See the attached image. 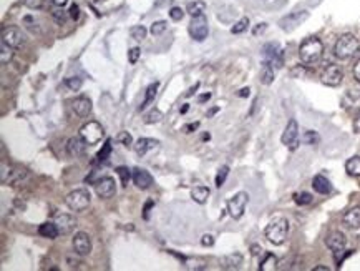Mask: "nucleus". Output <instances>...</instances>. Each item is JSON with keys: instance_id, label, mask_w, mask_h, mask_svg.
I'll return each instance as SVG.
<instances>
[{"instance_id": "1", "label": "nucleus", "mask_w": 360, "mask_h": 271, "mask_svg": "<svg viewBox=\"0 0 360 271\" xmlns=\"http://www.w3.org/2000/svg\"><path fill=\"white\" fill-rule=\"evenodd\" d=\"M324 54V43L317 37H307L299 47V57L304 65H316L321 62Z\"/></svg>"}, {"instance_id": "2", "label": "nucleus", "mask_w": 360, "mask_h": 271, "mask_svg": "<svg viewBox=\"0 0 360 271\" xmlns=\"http://www.w3.org/2000/svg\"><path fill=\"white\" fill-rule=\"evenodd\" d=\"M287 233H289V221L282 216L274 218L272 221H269V224L266 227V231H264L268 241L276 244V246H279V244H282L287 240Z\"/></svg>"}, {"instance_id": "3", "label": "nucleus", "mask_w": 360, "mask_h": 271, "mask_svg": "<svg viewBox=\"0 0 360 271\" xmlns=\"http://www.w3.org/2000/svg\"><path fill=\"white\" fill-rule=\"evenodd\" d=\"M358 47H360L358 40L354 34H344L335 42L334 55L339 60H349V58H352L358 52Z\"/></svg>"}, {"instance_id": "4", "label": "nucleus", "mask_w": 360, "mask_h": 271, "mask_svg": "<svg viewBox=\"0 0 360 271\" xmlns=\"http://www.w3.org/2000/svg\"><path fill=\"white\" fill-rule=\"evenodd\" d=\"M90 201H91L90 191L85 190V188L73 190L65 198L66 207H68L71 211H85L86 208L90 207Z\"/></svg>"}, {"instance_id": "5", "label": "nucleus", "mask_w": 360, "mask_h": 271, "mask_svg": "<svg viewBox=\"0 0 360 271\" xmlns=\"http://www.w3.org/2000/svg\"><path fill=\"white\" fill-rule=\"evenodd\" d=\"M105 130L98 122H88L80 128V137L88 143V145H97L103 138Z\"/></svg>"}, {"instance_id": "6", "label": "nucleus", "mask_w": 360, "mask_h": 271, "mask_svg": "<svg viewBox=\"0 0 360 271\" xmlns=\"http://www.w3.org/2000/svg\"><path fill=\"white\" fill-rule=\"evenodd\" d=\"M189 35L193 40H196V42H203L206 37H208L209 34V27H208V18L203 15H199V17H193V20L189 24Z\"/></svg>"}, {"instance_id": "7", "label": "nucleus", "mask_w": 360, "mask_h": 271, "mask_svg": "<svg viewBox=\"0 0 360 271\" xmlns=\"http://www.w3.org/2000/svg\"><path fill=\"white\" fill-rule=\"evenodd\" d=\"M342 80H344V72L335 63H329L321 74V82L324 85H327V87H339Z\"/></svg>"}, {"instance_id": "8", "label": "nucleus", "mask_w": 360, "mask_h": 271, "mask_svg": "<svg viewBox=\"0 0 360 271\" xmlns=\"http://www.w3.org/2000/svg\"><path fill=\"white\" fill-rule=\"evenodd\" d=\"M248 201H249V195L246 193V191H239V193H236L228 201L229 215L234 218V220H239V218L244 215V210H246V205H248Z\"/></svg>"}, {"instance_id": "9", "label": "nucleus", "mask_w": 360, "mask_h": 271, "mask_svg": "<svg viewBox=\"0 0 360 271\" xmlns=\"http://www.w3.org/2000/svg\"><path fill=\"white\" fill-rule=\"evenodd\" d=\"M281 142H282V145H285V147L291 150H296L299 147V125L294 118H291L287 125H285Z\"/></svg>"}, {"instance_id": "10", "label": "nucleus", "mask_w": 360, "mask_h": 271, "mask_svg": "<svg viewBox=\"0 0 360 271\" xmlns=\"http://www.w3.org/2000/svg\"><path fill=\"white\" fill-rule=\"evenodd\" d=\"M262 54L266 57V62L271 63L274 69H281L284 65V58H282V50L279 47L277 43L271 42V43H266L264 49H262Z\"/></svg>"}, {"instance_id": "11", "label": "nucleus", "mask_w": 360, "mask_h": 271, "mask_svg": "<svg viewBox=\"0 0 360 271\" xmlns=\"http://www.w3.org/2000/svg\"><path fill=\"white\" fill-rule=\"evenodd\" d=\"M325 244H327V248L332 251L334 255H339V253H344L345 246H347V236H345L342 231H330L325 238Z\"/></svg>"}, {"instance_id": "12", "label": "nucleus", "mask_w": 360, "mask_h": 271, "mask_svg": "<svg viewBox=\"0 0 360 271\" xmlns=\"http://www.w3.org/2000/svg\"><path fill=\"white\" fill-rule=\"evenodd\" d=\"M307 18H309V12H307V10H297V12H292V14L285 15L284 18H281L279 25H281L282 30L289 32V30H292V29L299 27V25L307 20Z\"/></svg>"}, {"instance_id": "13", "label": "nucleus", "mask_w": 360, "mask_h": 271, "mask_svg": "<svg viewBox=\"0 0 360 271\" xmlns=\"http://www.w3.org/2000/svg\"><path fill=\"white\" fill-rule=\"evenodd\" d=\"M2 42L9 43L12 49H18V47H22L23 45L25 35L18 27H7L2 32Z\"/></svg>"}, {"instance_id": "14", "label": "nucleus", "mask_w": 360, "mask_h": 271, "mask_svg": "<svg viewBox=\"0 0 360 271\" xmlns=\"http://www.w3.org/2000/svg\"><path fill=\"white\" fill-rule=\"evenodd\" d=\"M73 250H75V253L80 256H86L91 253V240L88 233L78 231V233L73 236Z\"/></svg>"}, {"instance_id": "15", "label": "nucleus", "mask_w": 360, "mask_h": 271, "mask_svg": "<svg viewBox=\"0 0 360 271\" xmlns=\"http://www.w3.org/2000/svg\"><path fill=\"white\" fill-rule=\"evenodd\" d=\"M95 191L100 198H105L106 200V198H111L116 193V183L111 176H105L95 183Z\"/></svg>"}, {"instance_id": "16", "label": "nucleus", "mask_w": 360, "mask_h": 271, "mask_svg": "<svg viewBox=\"0 0 360 271\" xmlns=\"http://www.w3.org/2000/svg\"><path fill=\"white\" fill-rule=\"evenodd\" d=\"M53 223L57 224V228L60 231V235H68L70 231H73V228L77 227V220L73 218L71 215H66V213H60L55 216Z\"/></svg>"}, {"instance_id": "17", "label": "nucleus", "mask_w": 360, "mask_h": 271, "mask_svg": "<svg viewBox=\"0 0 360 271\" xmlns=\"http://www.w3.org/2000/svg\"><path fill=\"white\" fill-rule=\"evenodd\" d=\"M133 183H135L139 190H148L153 185V176L150 171H146L145 168H135L133 170Z\"/></svg>"}, {"instance_id": "18", "label": "nucleus", "mask_w": 360, "mask_h": 271, "mask_svg": "<svg viewBox=\"0 0 360 271\" xmlns=\"http://www.w3.org/2000/svg\"><path fill=\"white\" fill-rule=\"evenodd\" d=\"M71 108L78 117H88L91 114V100L88 97H77L71 102Z\"/></svg>"}, {"instance_id": "19", "label": "nucleus", "mask_w": 360, "mask_h": 271, "mask_svg": "<svg viewBox=\"0 0 360 271\" xmlns=\"http://www.w3.org/2000/svg\"><path fill=\"white\" fill-rule=\"evenodd\" d=\"M86 143L82 137H73L68 140V143H66V150H68V153L71 156H82L85 155V151H86Z\"/></svg>"}, {"instance_id": "20", "label": "nucleus", "mask_w": 360, "mask_h": 271, "mask_svg": "<svg viewBox=\"0 0 360 271\" xmlns=\"http://www.w3.org/2000/svg\"><path fill=\"white\" fill-rule=\"evenodd\" d=\"M135 147V151L138 156H145L148 151L151 150H158L159 147V142L158 140H153V138H139V140L133 145Z\"/></svg>"}, {"instance_id": "21", "label": "nucleus", "mask_w": 360, "mask_h": 271, "mask_svg": "<svg viewBox=\"0 0 360 271\" xmlns=\"http://www.w3.org/2000/svg\"><path fill=\"white\" fill-rule=\"evenodd\" d=\"M312 188L321 195H329L332 191V185L324 175H316L314 180H312Z\"/></svg>"}, {"instance_id": "22", "label": "nucleus", "mask_w": 360, "mask_h": 271, "mask_svg": "<svg viewBox=\"0 0 360 271\" xmlns=\"http://www.w3.org/2000/svg\"><path fill=\"white\" fill-rule=\"evenodd\" d=\"M344 224L347 228H352V230H358L360 228V208H352L349 210L347 213L344 215Z\"/></svg>"}, {"instance_id": "23", "label": "nucleus", "mask_w": 360, "mask_h": 271, "mask_svg": "<svg viewBox=\"0 0 360 271\" xmlns=\"http://www.w3.org/2000/svg\"><path fill=\"white\" fill-rule=\"evenodd\" d=\"M27 178V170L25 168H20V167H13L9 170V175H7L5 182L4 183H9V185H18L22 183Z\"/></svg>"}, {"instance_id": "24", "label": "nucleus", "mask_w": 360, "mask_h": 271, "mask_svg": "<svg viewBox=\"0 0 360 271\" xmlns=\"http://www.w3.org/2000/svg\"><path fill=\"white\" fill-rule=\"evenodd\" d=\"M38 235L43 236V238H49V240H55V238L60 235V231L57 228V224L53 221H49V223H43L40 224L38 228Z\"/></svg>"}, {"instance_id": "25", "label": "nucleus", "mask_w": 360, "mask_h": 271, "mask_svg": "<svg viewBox=\"0 0 360 271\" xmlns=\"http://www.w3.org/2000/svg\"><path fill=\"white\" fill-rule=\"evenodd\" d=\"M243 264V256L239 253H232L229 256H224L221 260V266L226 269H237Z\"/></svg>"}, {"instance_id": "26", "label": "nucleus", "mask_w": 360, "mask_h": 271, "mask_svg": "<svg viewBox=\"0 0 360 271\" xmlns=\"http://www.w3.org/2000/svg\"><path fill=\"white\" fill-rule=\"evenodd\" d=\"M158 87H159V83L155 82V83H151L148 88H146V94H145V100L143 103L139 105V110H145V108H148L150 105L155 102V98H156V94H158Z\"/></svg>"}, {"instance_id": "27", "label": "nucleus", "mask_w": 360, "mask_h": 271, "mask_svg": "<svg viewBox=\"0 0 360 271\" xmlns=\"http://www.w3.org/2000/svg\"><path fill=\"white\" fill-rule=\"evenodd\" d=\"M191 198L198 205H204L209 198V188L208 187H195L191 190Z\"/></svg>"}, {"instance_id": "28", "label": "nucleus", "mask_w": 360, "mask_h": 271, "mask_svg": "<svg viewBox=\"0 0 360 271\" xmlns=\"http://www.w3.org/2000/svg\"><path fill=\"white\" fill-rule=\"evenodd\" d=\"M186 12H188L191 17H199L206 12V4L203 2V0H195V2H189L188 7H186Z\"/></svg>"}, {"instance_id": "29", "label": "nucleus", "mask_w": 360, "mask_h": 271, "mask_svg": "<svg viewBox=\"0 0 360 271\" xmlns=\"http://www.w3.org/2000/svg\"><path fill=\"white\" fill-rule=\"evenodd\" d=\"M345 171L350 176H360V156H352L345 162Z\"/></svg>"}, {"instance_id": "30", "label": "nucleus", "mask_w": 360, "mask_h": 271, "mask_svg": "<svg viewBox=\"0 0 360 271\" xmlns=\"http://www.w3.org/2000/svg\"><path fill=\"white\" fill-rule=\"evenodd\" d=\"M277 258L272 255V253H268L264 256V260L261 261V264H259V269L261 271H274L277 269Z\"/></svg>"}, {"instance_id": "31", "label": "nucleus", "mask_w": 360, "mask_h": 271, "mask_svg": "<svg viewBox=\"0 0 360 271\" xmlns=\"http://www.w3.org/2000/svg\"><path fill=\"white\" fill-rule=\"evenodd\" d=\"M261 82L264 85H271L274 82V67L271 63L264 62L262 63V72H261Z\"/></svg>"}, {"instance_id": "32", "label": "nucleus", "mask_w": 360, "mask_h": 271, "mask_svg": "<svg viewBox=\"0 0 360 271\" xmlns=\"http://www.w3.org/2000/svg\"><path fill=\"white\" fill-rule=\"evenodd\" d=\"M12 58H13V49L9 43L2 42L0 43V62H2V65H7Z\"/></svg>"}, {"instance_id": "33", "label": "nucleus", "mask_w": 360, "mask_h": 271, "mask_svg": "<svg viewBox=\"0 0 360 271\" xmlns=\"http://www.w3.org/2000/svg\"><path fill=\"white\" fill-rule=\"evenodd\" d=\"M146 34H148V30H146L143 25H135V27H131V30H130L131 38H135V40H138V42L145 40Z\"/></svg>"}, {"instance_id": "34", "label": "nucleus", "mask_w": 360, "mask_h": 271, "mask_svg": "<svg viewBox=\"0 0 360 271\" xmlns=\"http://www.w3.org/2000/svg\"><path fill=\"white\" fill-rule=\"evenodd\" d=\"M116 175L119 176V180H122V185H123V187H128L130 180L133 178L131 170H128L126 167H118V168H116Z\"/></svg>"}, {"instance_id": "35", "label": "nucleus", "mask_w": 360, "mask_h": 271, "mask_svg": "<svg viewBox=\"0 0 360 271\" xmlns=\"http://www.w3.org/2000/svg\"><path fill=\"white\" fill-rule=\"evenodd\" d=\"M161 120H163V114H161V111H159L158 108L150 110L148 114H146V117H145V123H148V125H151V123H159Z\"/></svg>"}, {"instance_id": "36", "label": "nucleus", "mask_w": 360, "mask_h": 271, "mask_svg": "<svg viewBox=\"0 0 360 271\" xmlns=\"http://www.w3.org/2000/svg\"><path fill=\"white\" fill-rule=\"evenodd\" d=\"M65 85H66V88L71 90V92H78L80 88H82V85H83V80L80 77H68L65 80Z\"/></svg>"}, {"instance_id": "37", "label": "nucleus", "mask_w": 360, "mask_h": 271, "mask_svg": "<svg viewBox=\"0 0 360 271\" xmlns=\"http://www.w3.org/2000/svg\"><path fill=\"white\" fill-rule=\"evenodd\" d=\"M110 155H111V140H106L105 145L102 147V150L98 151L97 158H98L100 162H105V160H108Z\"/></svg>"}, {"instance_id": "38", "label": "nucleus", "mask_w": 360, "mask_h": 271, "mask_svg": "<svg viewBox=\"0 0 360 271\" xmlns=\"http://www.w3.org/2000/svg\"><path fill=\"white\" fill-rule=\"evenodd\" d=\"M248 27H249V18L248 17H243L241 20L234 24V27L231 29V32H232V34H243L244 30H248Z\"/></svg>"}, {"instance_id": "39", "label": "nucleus", "mask_w": 360, "mask_h": 271, "mask_svg": "<svg viewBox=\"0 0 360 271\" xmlns=\"http://www.w3.org/2000/svg\"><path fill=\"white\" fill-rule=\"evenodd\" d=\"M228 175H229V167H221L219 168V171H218V175H216V187L218 188H221L223 185H224V182H226V178H228Z\"/></svg>"}, {"instance_id": "40", "label": "nucleus", "mask_w": 360, "mask_h": 271, "mask_svg": "<svg viewBox=\"0 0 360 271\" xmlns=\"http://www.w3.org/2000/svg\"><path fill=\"white\" fill-rule=\"evenodd\" d=\"M319 140H321V138H319L317 131H314V130H307V131L304 133V138H302V142H304L305 145H317Z\"/></svg>"}, {"instance_id": "41", "label": "nucleus", "mask_w": 360, "mask_h": 271, "mask_svg": "<svg viewBox=\"0 0 360 271\" xmlns=\"http://www.w3.org/2000/svg\"><path fill=\"white\" fill-rule=\"evenodd\" d=\"M116 140L123 145V147L126 148H131L133 147V137L128 133V131H119L118 137H116Z\"/></svg>"}, {"instance_id": "42", "label": "nucleus", "mask_w": 360, "mask_h": 271, "mask_svg": "<svg viewBox=\"0 0 360 271\" xmlns=\"http://www.w3.org/2000/svg\"><path fill=\"white\" fill-rule=\"evenodd\" d=\"M294 201H296L297 205H301V207H304V205L312 203V195L307 193V191H302V193H296V195H294Z\"/></svg>"}, {"instance_id": "43", "label": "nucleus", "mask_w": 360, "mask_h": 271, "mask_svg": "<svg viewBox=\"0 0 360 271\" xmlns=\"http://www.w3.org/2000/svg\"><path fill=\"white\" fill-rule=\"evenodd\" d=\"M166 27H168V22H164V20H158V22H155L151 25V29H150V32L153 35H161L163 32L166 30Z\"/></svg>"}, {"instance_id": "44", "label": "nucleus", "mask_w": 360, "mask_h": 271, "mask_svg": "<svg viewBox=\"0 0 360 271\" xmlns=\"http://www.w3.org/2000/svg\"><path fill=\"white\" fill-rule=\"evenodd\" d=\"M52 17L55 18V22H57V24H60V25L65 24V22H66V18H68V15H66V12H65L62 7H58V9L53 10V12H52Z\"/></svg>"}, {"instance_id": "45", "label": "nucleus", "mask_w": 360, "mask_h": 271, "mask_svg": "<svg viewBox=\"0 0 360 271\" xmlns=\"http://www.w3.org/2000/svg\"><path fill=\"white\" fill-rule=\"evenodd\" d=\"M307 75V69H305V65H297V67L291 69V77L292 78H304Z\"/></svg>"}, {"instance_id": "46", "label": "nucleus", "mask_w": 360, "mask_h": 271, "mask_svg": "<svg viewBox=\"0 0 360 271\" xmlns=\"http://www.w3.org/2000/svg\"><path fill=\"white\" fill-rule=\"evenodd\" d=\"M170 17H171V20H175V22H179V20H183V17H184V10L181 7H173L170 10Z\"/></svg>"}, {"instance_id": "47", "label": "nucleus", "mask_w": 360, "mask_h": 271, "mask_svg": "<svg viewBox=\"0 0 360 271\" xmlns=\"http://www.w3.org/2000/svg\"><path fill=\"white\" fill-rule=\"evenodd\" d=\"M139 55H141V50H139L138 47H133V49L128 52V60H130V63H131V65H135V63L138 62Z\"/></svg>"}, {"instance_id": "48", "label": "nucleus", "mask_w": 360, "mask_h": 271, "mask_svg": "<svg viewBox=\"0 0 360 271\" xmlns=\"http://www.w3.org/2000/svg\"><path fill=\"white\" fill-rule=\"evenodd\" d=\"M25 5L29 9H40L43 5V0H25Z\"/></svg>"}, {"instance_id": "49", "label": "nucleus", "mask_w": 360, "mask_h": 271, "mask_svg": "<svg viewBox=\"0 0 360 271\" xmlns=\"http://www.w3.org/2000/svg\"><path fill=\"white\" fill-rule=\"evenodd\" d=\"M201 244L203 246H212V244H214V238H212V235H203Z\"/></svg>"}, {"instance_id": "50", "label": "nucleus", "mask_w": 360, "mask_h": 271, "mask_svg": "<svg viewBox=\"0 0 360 271\" xmlns=\"http://www.w3.org/2000/svg\"><path fill=\"white\" fill-rule=\"evenodd\" d=\"M199 128V122H195V123H188L183 127V131L184 133H191V131H196Z\"/></svg>"}, {"instance_id": "51", "label": "nucleus", "mask_w": 360, "mask_h": 271, "mask_svg": "<svg viewBox=\"0 0 360 271\" xmlns=\"http://www.w3.org/2000/svg\"><path fill=\"white\" fill-rule=\"evenodd\" d=\"M68 14H70V17L73 18V20H77V18L80 17V7H78L77 4H73V5H71Z\"/></svg>"}, {"instance_id": "52", "label": "nucleus", "mask_w": 360, "mask_h": 271, "mask_svg": "<svg viewBox=\"0 0 360 271\" xmlns=\"http://www.w3.org/2000/svg\"><path fill=\"white\" fill-rule=\"evenodd\" d=\"M352 72H354V78H355V80H357V82H360V58L355 62L354 70H352Z\"/></svg>"}, {"instance_id": "53", "label": "nucleus", "mask_w": 360, "mask_h": 271, "mask_svg": "<svg viewBox=\"0 0 360 271\" xmlns=\"http://www.w3.org/2000/svg\"><path fill=\"white\" fill-rule=\"evenodd\" d=\"M354 131L355 133H360V110L357 111V115L354 118Z\"/></svg>"}, {"instance_id": "54", "label": "nucleus", "mask_w": 360, "mask_h": 271, "mask_svg": "<svg viewBox=\"0 0 360 271\" xmlns=\"http://www.w3.org/2000/svg\"><path fill=\"white\" fill-rule=\"evenodd\" d=\"M153 207H155V203H153L151 200L148 201V203H146V207H145V218H146V220H148V218H150V210L153 208Z\"/></svg>"}, {"instance_id": "55", "label": "nucleus", "mask_w": 360, "mask_h": 271, "mask_svg": "<svg viewBox=\"0 0 360 271\" xmlns=\"http://www.w3.org/2000/svg\"><path fill=\"white\" fill-rule=\"evenodd\" d=\"M9 170H10V168H7V165H5V163H2V176H0V180H2V183L5 182L7 175H9Z\"/></svg>"}, {"instance_id": "56", "label": "nucleus", "mask_w": 360, "mask_h": 271, "mask_svg": "<svg viewBox=\"0 0 360 271\" xmlns=\"http://www.w3.org/2000/svg\"><path fill=\"white\" fill-rule=\"evenodd\" d=\"M53 2V5H55V7H63V5H66V2H68V0H52Z\"/></svg>"}, {"instance_id": "57", "label": "nucleus", "mask_w": 360, "mask_h": 271, "mask_svg": "<svg viewBox=\"0 0 360 271\" xmlns=\"http://www.w3.org/2000/svg\"><path fill=\"white\" fill-rule=\"evenodd\" d=\"M266 29H268V24H259V27L254 29V35H257L259 32H262V30H266Z\"/></svg>"}, {"instance_id": "58", "label": "nucleus", "mask_w": 360, "mask_h": 271, "mask_svg": "<svg viewBox=\"0 0 360 271\" xmlns=\"http://www.w3.org/2000/svg\"><path fill=\"white\" fill-rule=\"evenodd\" d=\"M209 98H211V94H204V95H201V97L198 98V102L199 103H204V102H208Z\"/></svg>"}, {"instance_id": "59", "label": "nucleus", "mask_w": 360, "mask_h": 271, "mask_svg": "<svg viewBox=\"0 0 360 271\" xmlns=\"http://www.w3.org/2000/svg\"><path fill=\"white\" fill-rule=\"evenodd\" d=\"M251 250H252V255H259V253H261V251H262V250H261V246H257V244H252V248H251Z\"/></svg>"}, {"instance_id": "60", "label": "nucleus", "mask_w": 360, "mask_h": 271, "mask_svg": "<svg viewBox=\"0 0 360 271\" xmlns=\"http://www.w3.org/2000/svg\"><path fill=\"white\" fill-rule=\"evenodd\" d=\"M249 88H243L241 92H239V97H249Z\"/></svg>"}, {"instance_id": "61", "label": "nucleus", "mask_w": 360, "mask_h": 271, "mask_svg": "<svg viewBox=\"0 0 360 271\" xmlns=\"http://www.w3.org/2000/svg\"><path fill=\"white\" fill-rule=\"evenodd\" d=\"M198 87H199V83H196V85H195V87H193V88H191V90L188 92V94H186V97H191V95H193V94H195V92L198 90Z\"/></svg>"}, {"instance_id": "62", "label": "nucleus", "mask_w": 360, "mask_h": 271, "mask_svg": "<svg viewBox=\"0 0 360 271\" xmlns=\"http://www.w3.org/2000/svg\"><path fill=\"white\" fill-rule=\"evenodd\" d=\"M314 271H329V268L327 266H316Z\"/></svg>"}, {"instance_id": "63", "label": "nucleus", "mask_w": 360, "mask_h": 271, "mask_svg": "<svg viewBox=\"0 0 360 271\" xmlns=\"http://www.w3.org/2000/svg\"><path fill=\"white\" fill-rule=\"evenodd\" d=\"M188 108H189V105H184V107L181 108V114H186V111H188Z\"/></svg>"}]
</instances>
